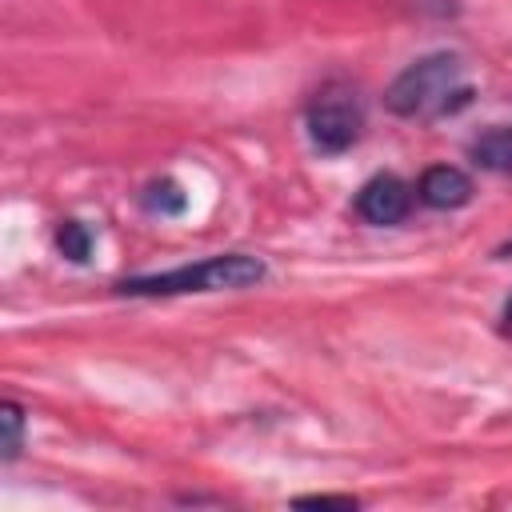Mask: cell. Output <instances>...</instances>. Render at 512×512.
<instances>
[{
	"instance_id": "6da1fadb",
	"label": "cell",
	"mask_w": 512,
	"mask_h": 512,
	"mask_svg": "<svg viewBox=\"0 0 512 512\" xmlns=\"http://www.w3.org/2000/svg\"><path fill=\"white\" fill-rule=\"evenodd\" d=\"M476 88L468 84L464 60L456 52H428L412 60L384 92V104L404 120H440L468 108Z\"/></svg>"
},
{
	"instance_id": "7a4b0ae2",
	"label": "cell",
	"mask_w": 512,
	"mask_h": 512,
	"mask_svg": "<svg viewBox=\"0 0 512 512\" xmlns=\"http://www.w3.org/2000/svg\"><path fill=\"white\" fill-rule=\"evenodd\" d=\"M268 276L264 260L248 252H224L208 256L196 264H180L168 272L152 276H128L116 284L120 296H192V292H236V288H256Z\"/></svg>"
},
{
	"instance_id": "3957f363",
	"label": "cell",
	"mask_w": 512,
	"mask_h": 512,
	"mask_svg": "<svg viewBox=\"0 0 512 512\" xmlns=\"http://www.w3.org/2000/svg\"><path fill=\"white\" fill-rule=\"evenodd\" d=\"M304 128H308V140L324 152V156H340L348 152L360 132H364V104H360V92L352 84H324L308 108H304Z\"/></svg>"
},
{
	"instance_id": "277c9868",
	"label": "cell",
	"mask_w": 512,
	"mask_h": 512,
	"mask_svg": "<svg viewBox=\"0 0 512 512\" xmlns=\"http://www.w3.org/2000/svg\"><path fill=\"white\" fill-rule=\"evenodd\" d=\"M356 216L368 224H400L412 212V188L396 176V172H376L372 180H364V188L356 192Z\"/></svg>"
},
{
	"instance_id": "5b68a950",
	"label": "cell",
	"mask_w": 512,
	"mask_h": 512,
	"mask_svg": "<svg viewBox=\"0 0 512 512\" xmlns=\"http://www.w3.org/2000/svg\"><path fill=\"white\" fill-rule=\"evenodd\" d=\"M416 196H420L428 208H440V212L464 208V204L472 200V180H468V172H460V168H452V164H436V168H428V172L420 176Z\"/></svg>"
},
{
	"instance_id": "8992f818",
	"label": "cell",
	"mask_w": 512,
	"mask_h": 512,
	"mask_svg": "<svg viewBox=\"0 0 512 512\" xmlns=\"http://www.w3.org/2000/svg\"><path fill=\"white\" fill-rule=\"evenodd\" d=\"M468 156L484 172L512 176V124H500V128H488L484 136H476L472 148H468Z\"/></svg>"
},
{
	"instance_id": "52a82bcc",
	"label": "cell",
	"mask_w": 512,
	"mask_h": 512,
	"mask_svg": "<svg viewBox=\"0 0 512 512\" xmlns=\"http://www.w3.org/2000/svg\"><path fill=\"white\" fill-rule=\"evenodd\" d=\"M140 204H144L148 212H156V216H180V212L188 208V196L180 192L176 180H152V184L144 188Z\"/></svg>"
},
{
	"instance_id": "ba28073f",
	"label": "cell",
	"mask_w": 512,
	"mask_h": 512,
	"mask_svg": "<svg viewBox=\"0 0 512 512\" xmlns=\"http://www.w3.org/2000/svg\"><path fill=\"white\" fill-rule=\"evenodd\" d=\"M56 248L60 256H68L72 264H84L92 256V232L80 220H60L56 224Z\"/></svg>"
},
{
	"instance_id": "9c48e42d",
	"label": "cell",
	"mask_w": 512,
	"mask_h": 512,
	"mask_svg": "<svg viewBox=\"0 0 512 512\" xmlns=\"http://www.w3.org/2000/svg\"><path fill=\"white\" fill-rule=\"evenodd\" d=\"M0 424H4V464L20 456L24 448V408L16 400H4L0 408Z\"/></svg>"
},
{
	"instance_id": "30bf717a",
	"label": "cell",
	"mask_w": 512,
	"mask_h": 512,
	"mask_svg": "<svg viewBox=\"0 0 512 512\" xmlns=\"http://www.w3.org/2000/svg\"><path fill=\"white\" fill-rule=\"evenodd\" d=\"M296 504H300V508H308V504H336V508H356V496H332V492H320V496H300Z\"/></svg>"
},
{
	"instance_id": "8fae6325",
	"label": "cell",
	"mask_w": 512,
	"mask_h": 512,
	"mask_svg": "<svg viewBox=\"0 0 512 512\" xmlns=\"http://www.w3.org/2000/svg\"><path fill=\"white\" fill-rule=\"evenodd\" d=\"M500 332L512 336V296H508V304H504V312H500Z\"/></svg>"
},
{
	"instance_id": "7c38bea8",
	"label": "cell",
	"mask_w": 512,
	"mask_h": 512,
	"mask_svg": "<svg viewBox=\"0 0 512 512\" xmlns=\"http://www.w3.org/2000/svg\"><path fill=\"white\" fill-rule=\"evenodd\" d=\"M496 256H512V240H508V244H500V248H496Z\"/></svg>"
}]
</instances>
